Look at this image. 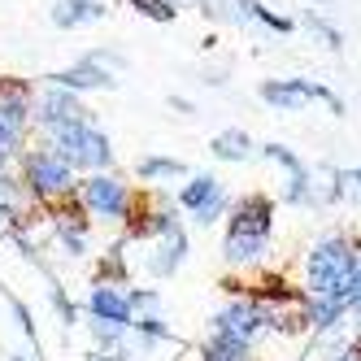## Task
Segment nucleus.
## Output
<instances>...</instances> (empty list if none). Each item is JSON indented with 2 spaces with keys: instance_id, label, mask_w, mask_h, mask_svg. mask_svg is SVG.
<instances>
[{
  "instance_id": "nucleus-1",
  "label": "nucleus",
  "mask_w": 361,
  "mask_h": 361,
  "mask_svg": "<svg viewBox=\"0 0 361 361\" xmlns=\"http://www.w3.org/2000/svg\"><path fill=\"white\" fill-rule=\"evenodd\" d=\"M270 231H274V200L262 192H248L231 200L226 214V240H222V262L231 270H257L270 252Z\"/></svg>"
},
{
  "instance_id": "nucleus-2",
  "label": "nucleus",
  "mask_w": 361,
  "mask_h": 361,
  "mask_svg": "<svg viewBox=\"0 0 361 361\" xmlns=\"http://www.w3.org/2000/svg\"><path fill=\"white\" fill-rule=\"evenodd\" d=\"M357 266H361V244L331 231V235L314 240V248L305 252V292L314 300H326L357 274Z\"/></svg>"
},
{
  "instance_id": "nucleus-3",
  "label": "nucleus",
  "mask_w": 361,
  "mask_h": 361,
  "mask_svg": "<svg viewBox=\"0 0 361 361\" xmlns=\"http://www.w3.org/2000/svg\"><path fill=\"white\" fill-rule=\"evenodd\" d=\"M44 144L57 152V157L74 170V174H100L114 166V144L109 135L100 131V122L87 118V122H70V126H57V131H48Z\"/></svg>"
},
{
  "instance_id": "nucleus-4",
  "label": "nucleus",
  "mask_w": 361,
  "mask_h": 361,
  "mask_svg": "<svg viewBox=\"0 0 361 361\" xmlns=\"http://www.w3.org/2000/svg\"><path fill=\"white\" fill-rule=\"evenodd\" d=\"M18 178H22V188H27V196L35 204H61L74 196V188H79V178H74V170L57 157L48 144H31L27 152L18 157Z\"/></svg>"
},
{
  "instance_id": "nucleus-5",
  "label": "nucleus",
  "mask_w": 361,
  "mask_h": 361,
  "mask_svg": "<svg viewBox=\"0 0 361 361\" xmlns=\"http://www.w3.org/2000/svg\"><path fill=\"white\" fill-rule=\"evenodd\" d=\"M31 105H35V87L27 79L5 74L0 79V152L5 157H22L31 148Z\"/></svg>"
},
{
  "instance_id": "nucleus-6",
  "label": "nucleus",
  "mask_w": 361,
  "mask_h": 361,
  "mask_svg": "<svg viewBox=\"0 0 361 361\" xmlns=\"http://www.w3.org/2000/svg\"><path fill=\"white\" fill-rule=\"evenodd\" d=\"M74 200H79V209L96 222H122L135 214V192L122 183L118 174L100 170V174H87L79 178V188H74Z\"/></svg>"
},
{
  "instance_id": "nucleus-7",
  "label": "nucleus",
  "mask_w": 361,
  "mask_h": 361,
  "mask_svg": "<svg viewBox=\"0 0 361 361\" xmlns=\"http://www.w3.org/2000/svg\"><path fill=\"white\" fill-rule=\"evenodd\" d=\"M257 96H262L270 109H279V114H296L305 105H318V100L331 114H344V100L335 96L326 83H318V79H266L262 87H257Z\"/></svg>"
},
{
  "instance_id": "nucleus-8",
  "label": "nucleus",
  "mask_w": 361,
  "mask_h": 361,
  "mask_svg": "<svg viewBox=\"0 0 361 361\" xmlns=\"http://www.w3.org/2000/svg\"><path fill=\"white\" fill-rule=\"evenodd\" d=\"M174 209L192 214L196 226H214L218 218L231 214V196L222 188V178H214V174H192L188 183L174 192Z\"/></svg>"
},
{
  "instance_id": "nucleus-9",
  "label": "nucleus",
  "mask_w": 361,
  "mask_h": 361,
  "mask_svg": "<svg viewBox=\"0 0 361 361\" xmlns=\"http://www.w3.org/2000/svg\"><path fill=\"white\" fill-rule=\"evenodd\" d=\"M87 118H96L87 105L74 92H61V87H35V105H31V126L39 135H48V131H57V126H70V122H87Z\"/></svg>"
},
{
  "instance_id": "nucleus-10",
  "label": "nucleus",
  "mask_w": 361,
  "mask_h": 361,
  "mask_svg": "<svg viewBox=\"0 0 361 361\" xmlns=\"http://www.w3.org/2000/svg\"><path fill=\"white\" fill-rule=\"evenodd\" d=\"M44 83L48 87H61V92H114L118 87V79H114V70H105V66H96L87 53L74 61V66H66V70H53V74H44Z\"/></svg>"
},
{
  "instance_id": "nucleus-11",
  "label": "nucleus",
  "mask_w": 361,
  "mask_h": 361,
  "mask_svg": "<svg viewBox=\"0 0 361 361\" xmlns=\"http://www.w3.org/2000/svg\"><path fill=\"white\" fill-rule=\"evenodd\" d=\"M87 318L109 322V326H118V331L131 326L135 309H131V296H126L122 283H105V279L92 283V292H87Z\"/></svg>"
},
{
  "instance_id": "nucleus-12",
  "label": "nucleus",
  "mask_w": 361,
  "mask_h": 361,
  "mask_svg": "<svg viewBox=\"0 0 361 361\" xmlns=\"http://www.w3.org/2000/svg\"><path fill=\"white\" fill-rule=\"evenodd\" d=\"M214 331H226V335H235V340L252 344L257 335L266 331V318H262V309H257L248 296H231L214 314Z\"/></svg>"
},
{
  "instance_id": "nucleus-13",
  "label": "nucleus",
  "mask_w": 361,
  "mask_h": 361,
  "mask_svg": "<svg viewBox=\"0 0 361 361\" xmlns=\"http://www.w3.org/2000/svg\"><path fill=\"white\" fill-rule=\"evenodd\" d=\"M157 248H152L148 257H144V266H148V274H157V279H170L178 266L188 262V231L178 226V231H170V235H161V240H152Z\"/></svg>"
},
{
  "instance_id": "nucleus-14",
  "label": "nucleus",
  "mask_w": 361,
  "mask_h": 361,
  "mask_svg": "<svg viewBox=\"0 0 361 361\" xmlns=\"http://www.w3.org/2000/svg\"><path fill=\"white\" fill-rule=\"evenodd\" d=\"M105 13H109L105 0H57L48 18H53L57 31H79V27H87V22H100Z\"/></svg>"
},
{
  "instance_id": "nucleus-15",
  "label": "nucleus",
  "mask_w": 361,
  "mask_h": 361,
  "mask_svg": "<svg viewBox=\"0 0 361 361\" xmlns=\"http://www.w3.org/2000/svg\"><path fill=\"white\" fill-rule=\"evenodd\" d=\"M209 152H214V161H231V166H240V161H248L252 152H257V144H252V135H248V131L231 126V131H218V135L209 140Z\"/></svg>"
},
{
  "instance_id": "nucleus-16",
  "label": "nucleus",
  "mask_w": 361,
  "mask_h": 361,
  "mask_svg": "<svg viewBox=\"0 0 361 361\" xmlns=\"http://www.w3.org/2000/svg\"><path fill=\"white\" fill-rule=\"evenodd\" d=\"M31 209H39V204L27 196V188H22V178H18V170H13V166H9V170H0V218L31 214Z\"/></svg>"
},
{
  "instance_id": "nucleus-17",
  "label": "nucleus",
  "mask_w": 361,
  "mask_h": 361,
  "mask_svg": "<svg viewBox=\"0 0 361 361\" xmlns=\"http://www.w3.org/2000/svg\"><path fill=\"white\" fill-rule=\"evenodd\" d=\"M235 9H240V22H262V27L274 31V35H292L296 31V22L288 13H274L270 5H262V0H235Z\"/></svg>"
},
{
  "instance_id": "nucleus-18",
  "label": "nucleus",
  "mask_w": 361,
  "mask_h": 361,
  "mask_svg": "<svg viewBox=\"0 0 361 361\" xmlns=\"http://www.w3.org/2000/svg\"><path fill=\"white\" fill-rule=\"evenodd\" d=\"M200 357L204 361H252V344L235 340V335H226V331H214L209 340L200 344Z\"/></svg>"
},
{
  "instance_id": "nucleus-19",
  "label": "nucleus",
  "mask_w": 361,
  "mask_h": 361,
  "mask_svg": "<svg viewBox=\"0 0 361 361\" xmlns=\"http://www.w3.org/2000/svg\"><path fill=\"white\" fill-rule=\"evenodd\" d=\"M283 204H296V209H318V200H314V170H309V166L300 174H288Z\"/></svg>"
},
{
  "instance_id": "nucleus-20",
  "label": "nucleus",
  "mask_w": 361,
  "mask_h": 361,
  "mask_svg": "<svg viewBox=\"0 0 361 361\" xmlns=\"http://www.w3.org/2000/svg\"><path fill=\"white\" fill-rule=\"evenodd\" d=\"M135 174L144 178V183H161V178H178V174H188V166L178 161V157H144L135 166Z\"/></svg>"
},
{
  "instance_id": "nucleus-21",
  "label": "nucleus",
  "mask_w": 361,
  "mask_h": 361,
  "mask_svg": "<svg viewBox=\"0 0 361 361\" xmlns=\"http://www.w3.org/2000/svg\"><path fill=\"white\" fill-rule=\"evenodd\" d=\"M300 27H309L314 35H322L331 53H340V48H344V31H340V27H331V22H326L322 13H314V9H305V13H300Z\"/></svg>"
},
{
  "instance_id": "nucleus-22",
  "label": "nucleus",
  "mask_w": 361,
  "mask_h": 361,
  "mask_svg": "<svg viewBox=\"0 0 361 361\" xmlns=\"http://www.w3.org/2000/svg\"><path fill=\"white\" fill-rule=\"evenodd\" d=\"M48 300H53V309H57L61 326H74V322H79V305L70 300V292L61 288V279H53V274H48Z\"/></svg>"
},
{
  "instance_id": "nucleus-23",
  "label": "nucleus",
  "mask_w": 361,
  "mask_h": 361,
  "mask_svg": "<svg viewBox=\"0 0 361 361\" xmlns=\"http://www.w3.org/2000/svg\"><path fill=\"white\" fill-rule=\"evenodd\" d=\"M135 13L152 18V22H174L178 18V0H126Z\"/></svg>"
},
{
  "instance_id": "nucleus-24",
  "label": "nucleus",
  "mask_w": 361,
  "mask_h": 361,
  "mask_svg": "<svg viewBox=\"0 0 361 361\" xmlns=\"http://www.w3.org/2000/svg\"><path fill=\"white\" fill-rule=\"evenodd\" d=\"M262 157H270L279 170H288V174H300V170H305V161L296 157L288 144H262Z\"/></svg>"
},
{
  "instance_id": "nucleus-25",
  "label": "nucleus",
  "mask_w": 361,
  "mask_h": 361,
  "mask_svg": "<svg viewBox=\"0 0 361 361\" xmlns=\"http://www.w3.org/2000/svg\"><path fill=\"white\" fill-rule=\"evenodd\" d=\"M5 300H9V309H13V318H18V326H22V335H27L31 344H39V331H35V318H31V309L22 305L13 292H5Z\"/></svg>"
},
{
  "instance_id": "nucleus-26",
  "label": "nucleus",
  "mask_w": 361,
  "mask_h": 361,
  "mask_svg": "<svg viewBox=\"0 0 361 361\" xmlns=\"http://www.w3.org/2000/svg\"><path fill=\"white\" fill-rule=\"evenodd\" d=\"M126 296H131L135 314H157V305H161V296L152 292V288H126Z\"/></svg>"
},
{
  "instance_id": "nucleus-27",
  "label": "nucleus",
  "mask_w": 361,
  "mask_h": 361,
  "mask_svg": "<svg viewBox=\"0 0 361 361\" xmlns=\"http://www.w3.org/2000/svg\"><path fill=\"white\" fill-rule=\"evenodd\" d=\"M96 66H105V70H126V57L114 53V48H96V53H87Z\"/></svg>"
},
{
  "instance_id": "nucleus-28",
  "label": "nucleus",
  "mask_w": 361,
  "mask_h": 361,
  "mask_svg": "<svg viewBox=\"0 0 361 361\" xmlns=\"http://www.w3.org/2000/svg\"><path fill=\"white\" fill-rule=\"evenodd\" d=\"M166 105H170L174 114H183V118H192V114H196V105H192L188 96H166Z\"/></svg>"
},
{
  "instance_id": "nucleus-29",
  "label": "nucleus",
  "mask_w": 361,
  "mask_h": 361,
  "mask_svg": "<svg viewBox=\"0 0 361 361\" xmlns=\"http://www.w3.org/2000/svg\"><path fill=\"white\" fill-rule=\"evenodd\" d=\"M200 83H209V87H222L226 83V70H204V79Z\"/></svg>"
},
{
  "instance_id": "nucleus-30",
  "label": "nucleus",
  "mask_w": 361,
  "mask_h": 361,
  "mask_svg": "<svg viewBox=\"0 0 361 361\" xmlns=\"http://www.w3.org/2000/svg\"><path fill=\"white\" fill-rule=\"evenodd\" d=\"M348 353H353V361H361V331H353V340H348Z\"/></svg>"
},
{
  "instance_id": "nucleus-31",
  "label": "nucleus",
  "mask_w": 361,
  "mask_h": 361,
  "mask_svg": "<svg viewBox=\"0 0 361 361\" xmlns=\"http://www.w3.org/2000/svg\"><path fill=\"white\" fill-rule=\"evenodd\" d=\"M344 183H348V188H361V166H357V170H344Z\"/></svg>"
},
{
  "instance_id": "nucleus-32",
  "label": "nucleus",
  "mask_w": 361,
  "mask_h": 361,
  "mask_svg": "<svg viewBox=\"0 0 361 361\" xmlns=\"http://www.w3.org/2000/svg\"><path fill=\"white\" fill-rule=\"evenodd\" d=\"M13 166V157H5V152H0V170H9Z\"/></svg>"
}]
</instances>
